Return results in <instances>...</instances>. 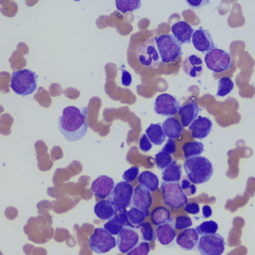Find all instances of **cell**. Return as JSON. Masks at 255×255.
Segmentation results:
<instances>
[{
	"label": "cell",
	"mask_w": 255,
	"mask_h": 255,
	"mask_svg": "<svg viewBox=\"0 0 255 255\" xmlns=\"http://www.w3.org/2000/svg\"><path fill=\"white\" fill-rule=\"evenodd\" d=\"M94 212L99 219L103 220H109L114 217L116 209L109 200H103L96 204Z\"/></svg>",
	"instance_id": "cb8c5ba5"
},
{
	"label": "cell",
	"mask_w": 255,
	"mask_h": 255,
	"mask_svg": "<svg viewBox=\"0 0 255 255\" xmlns=\"http://www.w3.org/2000/svg\"><path fill=\"white\" fill-rule=\"evenodd\" d=\"M122 83L123 86L126 87H129L131 86L132 82V76L129 72L125 70L124 65L122 66Z\"/></svg>",
	"instance_id": "60d3db41"
},
{
	"label": "cell",
	"mask_w": 255,
	"mask_h": 255,
	"mask_svg": "<svg viewBox=\"0 0 255 255\" xmlns=\"http://www.w3.org/2000/svg\"><path fill=\"white\" fill-rule=\"evenodd\" d=\"M87 108L81 109L68 106L63 110L58 120L59 129L67 140L77 141L86 135L89 126L87 122Z\"/></svg>",
	"instance_id": "6da1fadb"
},
{
	"label": "cell",
	"mask_w": 255,
	"mask_h": 255,
	"mask_svg": "<svg viewBox=\"0 0 255 255\" xmlns=\"http://www.w3.org/2000/svg\"><path fill=\"white\" fill-rule=\"evenodd\" d=\"M181 188L187 196L194 195L196 193V186L193 184H191L187 180L182 181Z\"/></svg>",
	"instance_id": "f35d334b"
},
{
	"label": "cell",
	"mask_w": 255,
	"mask_h": 255,
	"mask_svg": "<svg viewBox=\"0 0 255 255\" xmlns=\"http://www.w3.org/2000/svg\"><path fill=\"white\" fill-rule=\"evenodd\" d=\"M127 217L129 222L135 227L142 223L145 219L146 216L144 212L139 209L132 207L127 212Z\"/></svg>",
	"instance_id": "1f68e13d"
},
{
	"label": "cell",
	"mask_w": 255,
	"mask_h": 255,
	"mask_svg": "<svg viewBox=\"0 0 255 255\" xmlns=\"http://www.w3.org/2000/svg\"><path fill=\"white\" fill-rule=\"evenodd\" d=\"M224 238L217 233L203 235L197 248L202 255H221L225 249Z\"/></svg>",
	"instance_id": "ba28073f"
},
{
	"label": "cell",
	"mask_w": 255,
	"mask_h": 255,
	"mask_svg": "<svg viewBox=\"0 0 255 255\" xmlns=\"http://www.w3.org/2000/svg\"><path fill=\"white\" fill-rule=\"evenodd\" d=\"M186 1L190 7L195 9L203 7L210 3V1L205 0H187Z\"/></svg>",
	"instance_id": "ee69618b"
},
{
	"label": "cell",
	"mask_w": 255,
	"mask_h": 255,
	"mask_svg": "<svg viewBox=\"0 0 255 255\" xmlns=\"http://www.w3.org/2000/svg\"><path fill=\"white\" fill-rule=\"evenodd\" d=\"M182 174V166L176 160H173L163 170L162 179L166 182L180 181Z\"/></svg>",
	"instance_id": "d4e9b609"
},
{
	"label": "cell",
	"mask_w": 255,
	"mask_h": 255,
	"mask_svg": "<svg viewBox=\"0 0 255 255\" xmlns=\"http://www.w3.org/2000/svg\"><path fill=\"white\" fill-rule=\"evenodd\" d=\"M139 182L152 192L159 188V181L158 177L150 171L142 172L138 177Z\"/></svg>",
	"instance_id": "4316f807"
},
{
	"label": "cell",
	"mask_w": 255,
	"mask_h": 255,
	"mask_svg": "<svg viewBox=\"0 0 255 255\" xmlns=\"http://www.w3.org/2000/svg\"><path fill=\"white\" fill-rule=\"evenodd\" d=\"M116 7L123 13L133 12L141 7L140 0H116Z\"/></svg>",
	"instance_id": "f546056e"
},
{
	"label": "cell",
	"mask_w": 255,
	"mask_h": 255,
	"mask_svg": "<svg viewBox=\"0 0 255 255\" xmlns=\"http://www.w3.org/2000/svg\"><path fill=\"white\" fill-rule=\"evenodd\" d=\"M133 194V186L122 181L116 185L109 196V200L116 210H120L130 206Z\"/></svg>",
	"instance_id": "52a82bcc"
},
{
	"label": "cell",
	"mask_w": 255,
	"mask_h": 255,
	"mask_svg": "<svg viewBox=\"0 0 255 255\" xmlns=\"http://www.w3.org/2000/svg\"><path fill=\"white\" fill-rule=\"evenodd\" d=\"M152 203L151 191L141 184L138 185L133 191L131 207H136L142 210L147 217L150 215L149 209Z\"/></svg>",
	"instance_id": "7c38bea8"
},
{
	"label": "cell",
	"mask_w": 255,
	"mask_h": 255,
	"mask_svg": "<svg viewBox=\"0 0 255 255\" xmlns=\"http://www.w3.org/2000/svg\"><path fill=\"white\" fill-rule=\"evenodd\" d=\"M199 241V236L194 228H187L184 230L176 239L177 244L185 251L195 249Z\"/></svg>",
	"instance_id": "ffe728a7"
},
{
	"label": "cell",
	"mask_w": 255,
	"mask_h": 255,
	"mask_svg": "<svg viewBox=\"0 0 255 255\" xmlns=\"http://www.w3.org/2000/svg\"><path fill=\"white\" fill-rule=\"evenodd\" d=\"M184 167L188 179L195 184L208 182L214 174V166L211 161L203 156L186 158Z\"/></svg>",
	"instance_id": "7a4b0ae2"
},
{
	"label": "cell",
	"mask_w": 255,
	"mask_h": 255,
	"mask_svg": "<svg viewBox=\"0 0 255 255\" xmlns=\"http://www.w3.org/2000/svg\"><path fill=\"white\" fill-rule=\"evenodd\" d=\"M161 188L163 202L172 209H179L187 204L188 198L179 181L162 182Z\"/></svg>",
	"instance_id": "5b68a950"
},
{
	"label": "cell",
	"mask_w": 255,
	"mask_h": 255,
	"mask_svg": "<svg viewBox=\"0 0 255 255\" xmlns=\"http://www.w3.org/2000/svg\"><path fill=\"white\" fill-rule=\"evenodd\" d=\"M201 109L195 101H192L180 108L178 113L181 117L182 123L184 127L189 126L195 120Z\"/></svg>",
	"instance_id": "7402d4cb"
},
{
	"label": "cell",
	"mask_w": 255,
	"mask_h": 255,
	"mask_svg": "<svg viewBox=\"0 0 255 255\" xmlns=\"http://www.w3.org/2000/svg\"><path fill=\"white\" fill-rule=\"evenodd\" d=\"M205 62L207 68L210 70L216 73L227 71L231 67L232 64L230 54L216 47L206 53Z\"/></svg>",
	"instance_id": "9c48e42d"
},
{
	"label": "cell",
	"mask_w": 255,
	"mask_h": 255,
	"mask_svg": "<svg viewBox=\"0 0 255 255\" xmlns=\"http://www.w3.org/2000/svg\"><path fill=\"white\" fill-rule=\"evenodd\" d=\"M203 218L208 219L212 215V210L211 207L208 205H205L203 207Z\"/></svg>",
	"instance_id": "f6af8a7d"
},
{
	"label": "cell",
	"mask_w": 255,
	"mask_h": 255,
	"mask_svg": "<svg viewBox=\"0 0 255 255\" xmlns=\"http://www.w3.org/2000/svg\"><path fill=\"white\" fill-rule=\"evenodd\" d=\"M175 222L173 219L160 225L155 232L156 238L159 243L164 246L172 243L176 236Z\"/></svg>",
	"instance_id": "ac0fdd59"
},
{
	"label": "cell",
	"mask_w": 255,
	"mask_h": 255,
	"mask_svg": "<svg viewBox=\"0 0 255 255\" xmlns=\"http://www.w3.org/2000/svg\"><path fill=\"white\" fill-rule=\"evenodd\" d=\"M161 126L164 133L169 138L178 139L182 135L183 127L179 121L175 118L166 119Z\"/></svg>",
	"instance_id": "603a6c76"
},
{
	"label": "cell",
	"mask_w": 255,
	"mask_h": 255,
	"mask_svg": "<svg viewBox=\"0 0 255 255\" xmlns=\"http://www.w3.org/2000/svg\"><path fill=\"white\" fill-rule=\"evenodd\" d=\"M219 229L218 224L214 221H205L196 227L195 230L200 236L207 234L216 233Z\"/></svg>",
	"instance_id": "d6a6232c"
},
{
	"label": "cell",
	"mask_w": 255,
	"mask_h": 255,
	"mask_svg": "<svg viewBox=\"0 0 255 255\" xmlns=\"http://www.w3.org/2000/svg\"><path fill=\"white\" fill-rule=\"evenodd\" d=\"M235 84L230 78L225 77L219 81L217 97H224L229 94L234 89Z\"/></svg>",
	"instance_id": "4dcf8cb0"
},
{
	"label": "cell",
	"mask_w": 255,
	"mask_h": 255,
	"mask_svg": "<svg viewBox=\"0 0 255 255\" xmlns=\"http://www.w3.org/2000/svg\"><path fill=\"white\" fill-rule=\"evenodd\" d=\"M137 54L143 66L156 68L160 64V58L154 39L143 41L138 47Z\"/></svg>",
	"instance_id": "30bf717a"
},
{
	"label": "cell",
	"mask_w": 255,
	"mask_h": 255,
	"mask_svg": "<svg viewBox=\"0 0 255 255\" xmlns=\"http://www.w3.org/2000/svg\"><path fill=\"white\" fill-rule=\"evenodd\" d=\"M150 250V245L147 242L138 243L137 245L129 252L127 255H147Z\"/></svg>",
	"instance_id": "d590c367"
},
{
	"label": "cell",
	"mask_w": 255,
	"mask_h": 255,
	"mask_svg": "<svg viewBox=\"0 0 255 255\" xmlns=\"http://www.w3.org/2000/svg\"><path fill=\"white\" fill-rule=\"evenodd\" d=\"M176 145L175 141L174 139H168L165 145L162 148V150L168 153L169 154H172L176 152Z\"/></svg>",
	"instance_id": "b9f144b4"
},
{
	"label": "cell",
	"mask_w": 255,
	"mask_h": 255,
	"mask_svg": "<svg viewBox=\"0 0 255 255\" xmlns=\"http://www.w3.org/2000/svg\"><path fill=\"white\" fill-rule=\"evenodd\" d=\"M37 78L36 73L29 69L13 72L10 87L18 95H30L37 89Z\"/></svg>",
	"instance_id": "3957f363"
},
{
	"label": "cell",
	"mask_w": 255,
	"mask_h": 255,
	"mask_svg": "<svg viewBox=\"0 0 255 255\" xmlns=\"http://www.w3.org/2000/svg\"><path fill=\"white\" fill-rule=\"evenodd\" d=\"M126 208L116 210L113 218L104 225V229L109 231L113 236H118L124 227L128 226L135 228L128 219Z\"/></svg>",
	"instance_id": "5bb4252c"
},
{
	"label": "cell",
	"mask_w": 255,
	"mask_h": 255,
	"mask_svg": "<svg viewBox=\"0 0 255 255\" xmlns=\"http://www.w3.org/2000/svg\"><path fill=\"white\" fill-rule=\"evenodd\" d=\"M145 133L148 139L155 145H160L166 140L161 123L151 124Z\"/></svg>",
	"instance_id": "484cf974"
},
{
	"label": "cell",
	"mask_w": 255,
	"mask_h": 255,
	"mask_svg": "<svg viewBox=\"0 0 255 255\" xmlns=\"http://www.w3.org/2000/svg\"><path fill=\"white\" fill-rule=\"evenodd\" d=\"M151 218L153 225L159 226L171 219V213L168 209L160 206L154 209L152 212Z\"/></svg>",
	"instance_id": "83f0119b"
},
{
	"label": "cell",
	"mask_w": 255,
	"mask_h": 255,
	"mask_svg": "<svg viewBox=\"0 0 255 255\" xmlns=\"http://www.w3.org/2000/svg\"><path fill=\"white\" fill-rule=\"evenodd\" d=\"M139 237L134 228L124 227L118 234L117 245L120 251L127 253L134 248L139 243Z\"/></svg>",
	"instance_id": "4fadbf2b"
},
{
	"label": "cell",
	"mask_w": 255,
	"mask_h": 255,
	"mask_svg": "<svg viewBox=\"0 0 255 255\" xmlns=\"http://www.w3.org/2000/svg\"><path fill=\"white\" fill-rule=\"evenodd\" d=\"M204 145L201 142L193 141L185 143L183 146L185 158L200 156L204 151Z\"/></svg>",
	"instance_id": "f1b7e54d"
},
{
	"label": "cell",
	"mask_w": 255,
	"mask_h": 255,
	"mask_svg": "<svg viewBox=\"0 0 255 255\" xmlns=\"http://www.w3.org/2000/svg\"><path fill=\"white\" fill-rule=\"evenodd\" d=\"M172 32L181 45L190 44L195 30L185 21H179L172 26Z\"/></svg>",
	"instance_id": "d6986e66"
},
{
	"label": "cell",
	"mask_w": 255,
	"mask_h": 255,
	"mask_svg": "<svg viewBox=\"0 0 255 255\" xmlns=\"http://www.w3.org/2000/svg\"><path fill=\"white\" fill-rule=\"evenodd\" d=\"M139 175V168L137 166H132L127 170L123 175V179L129 183H132Z\"/></svg>",
	"instance_id": "74e56055"
},
{
	"label": "cell",
	"mask_w": 255,
	"mask_h": 255,
	"mask_svg": "<svg viewBox=\"0 0 255 255\" xmlns=\"http://www.w3.org/2000/svg\"><path fill=\"white\" fill-rule=\"evenodd\" d=\"M182 67L187 75L197 78L203 73V62L200 57L192 55L186 58L182 63Z\"/></svg>",
	"instance_id": "44dd1931"
},
{
	"label": "cell",
	"mask_w": 255,
	"mask_h": 255,
	"mask_svg": "<svg viewBox=\"0 0 255 255\" xmlns=\"http://www.w3.org/2000/svg\"><path fill=\"white\" fill-rule=\"evenodd\" d=\"M154 39L163 63L174 62L183 54L181 45L173 35L163 34Z\"/></svg>",
	"instance_id": "277c9868"
},
{
	"label": "cell",
	"mask_w": 255,
	"mask_h": 255,
	"mask_svg": "<svg viewBox=\"0 0 255 255\" xmlns=\"http://www.w3.org/2000/svg\"><path fill=\"white\" fill-rule=\"evenodd\" d=\"M155 156L157 167L161 171L173 161L171 155L163 150L156 154Z\"/></svg>",
	"instance_id": "e575fe53"
},
{
	"label": "cell",
	"mask_w": 255,
	"mask_h": 255,
	"mask_svg": "<svg viewBox=\"0 0 255 255\" xmlns=\"http://www.w3.org/2000/svg\"><path fill=\"white\" fill-rule=\"evenodd\" d=\"M140 228L142 235V240L145 242H153L156 237L154 236L153 228L149 223H144L135 227Z\"/></svg>",
	"instance_id": "836d02e7"
},
{
	"label": "cell",
	"mask_w": 255,
	"mask_h": 255,
	"mask_svg": "<svg viewBox=\"0 0 255 255\" xmlns=\"http://www.w3.org/2000/svg\"><path fill=\"white\" fill-rule=\"evenodd\" d=\"M139 148L141 151L144 153L148 152L151 150L153 146L150 140L146 134H143L139 140Z\"/></svg>",
	"instance_id": "ab89813d"
},
{
	"label": "cell",
	"mask_w": 255,
	"mask_h": 255,
	"mask_svg": "<svg viewBox=\"0 0 255 255\" xmlns=\"http://www.w3.org/2000/svg\"><path fill=\"white\" fill-rule=\"evenodd\" d=\"M192 42L196 50L202 53H207L216 47L209 30L203 29L201 26L195 31L192 37Z\"/></svg>",
	"instance_id": "9a60e30c"
},
{
	"label": "cell",
	"mask_w": 255,
	"mask_h": 255,
	"mask_svg": "<svg viewBox=\"0 0 255 255\" xmlns=\"http://www.w3.org/2000/svg\"><path fill=\"white\" fill-rule=\"evenodd\" d=\"M89 245L91 249L97 254L110 252L117 245V242L111 234L103 228H96L91 236Z\"/></svg>",
	"instance_id": "8992f818"
},
{
	"label": "cell",
	"mask_w": 255,
	"mask_h": 255,
	"mask_svg": "<svg viewBox=\"0 0 255 255\" xmlns=\"http://www.w3.org/2000/svg\"><path fill=\"white\" fill-rule=\"evenodd\" d=\"M180 108V103L175 97L168 94H163L156 98L154 110L158 115L172 117L177 114Z\"/></svg>",
	"instance_id": "8fae6325"
},
{
	"label": "cell",
	"mask_w": 255,
	"mask_h": 255,
	"mask_svg": "<svg viewBox=\"0 0 255 255\" xmlns=\"http://www.w3.org/2000/svg\"><path fill=\"white\" fill-rule=\"evenodd\" d=\"M184 210L189 214L197 215L200 212V207L196 203H191L187 204Z\"/></svg>",
	"instance_id": "7bdbcfd3"
},
{
	"label": "cell",
	"mask_w": 255,
	"mask_h": 255,
	"mask_svg": "<svg viewBox=\"0 0 255 255\" xmlns=\"http://www.w3.org/2000/svg\"><path fill=\"white\" fill-rule=\"evenodd\" d=\"M192 225V221H191V219L189 217L179 216L176 219L175 227L177 230H184Z\"/></svg>",
	"instance_id": "8d00e7d4"
},
{
	"label": "cell",
	"mask_w": 255,
	"mask_h": 255,
	"mask_svg": "<svg viewBox=\"0 0 255 255\" xmlns=\"http://www.w3.org/2000/svg\"><path fill=\"white\" fill-rule=\"evenodd\" d=\"M115 185V183L112 178L102 175L94 181L91 190L95 197L104 199L110 195Z\"/></svg>",
	"instance_id": "2e32d148"
},
{
	"label": "cell",
	"mask_w": 255,
	"mask_h": 255,
	"mask_svg": "<svg viewBox=\"0 0 255 255\" xmlns=\"http://www.w3.org/2000/svg\"><path fill=\"white\" fill-rule=\"evenodd\" d=\"M212 126L213 124L209 119L199 116L197 119L191 123L189 129L194 138L202 140L208 136Z\"/></svg>",
	"instance_id": "e0dca14e"
}]
</instances>
